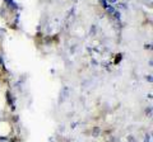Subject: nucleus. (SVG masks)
I'll use <instances>...</instances> for the list:
<instances>
[{"mask_svg": "<svg viewBox=\"0 0 153 142\" xmlns=\"http://www.w3.org/2000/svg\"><path fill=\"white\" fill-rule=\"evenodd\" d=\"M65 97H68V89H66V88H64V89H63V94H61L60 102H63L64 99H65Z\"/></svg>", "mask_w": 153, "mask_h": 142, "instance_id": "f257e3e1", "label": "nucleus"}, {"mask_svg": "<svg viewBox=\"0 0 153 142\" xmlns=\"http://www.w3.org/2000/svg\"><path fill=\"white\" fill-rule=\"evenodd\" d=\"M115 1H116V0H110V3H115Z\"/></svg>", "mask_w": 153, "mask_h": 142, "instance_id": "f03ea898", "label": "nucleus"}]
</instances>
